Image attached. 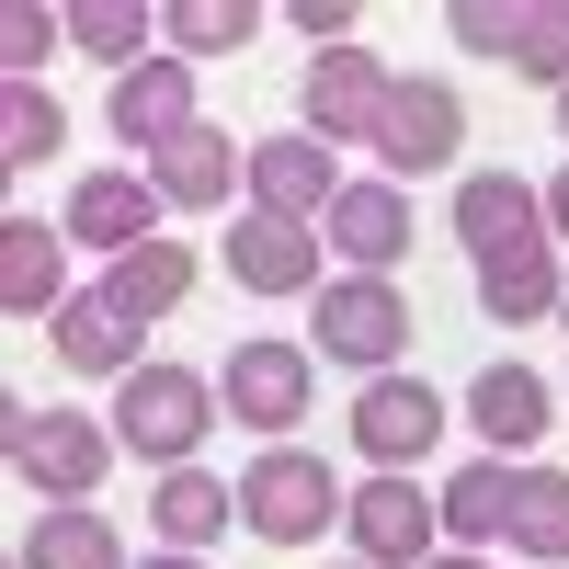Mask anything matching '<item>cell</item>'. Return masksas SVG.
<instances>
[{
	"label": "cell",
	"mask_w": 569,
	"mask_h": 569,
	"mask_svg": "<svg viewBox=\"0 0 569 569\" xmlns=\"http://www.w3.org/2000/svg\"><path fill=\"white\" fill-rule=\"evenodd\" d=\"M0 308H12V319H58V308H69V251H58V228H34V217L0 228Z\"/></svg>",
	"instance_id": "e0dca14e"
},
{
	"label": "cell",
	"mask_w": 569,
	"mask_h": 569,
	"mask_svg": "<svg viewBox=\"0 0 569 569\" xmlns=\"http://www.w3.org/2000/svg\"><path fill=\"white\" fill-rule=\"evenodd\" d=\"M479 284H490V319H547V308H569L558 251H512V262H490Z\"/></svg>",
	"instance_id": "4316f807"
},
{
	"label": "cell",
	"mask_w": 569,
	"mask_h": 569,
	"mask_svg": "<svg viewBox=\"0 0 569 569\" xmlns=\"http://www.w3.org/2000/svg\"><path fill=\"white\" fill-rule=\"evenodd\" d=\"M421 569H490V558L479 547H445V558H421Z\"/></svg>",
	"instance_id": "836d02e7"
},
{
	"label": "cell",
	"mask_w": 569,
	"mask_h": 569,
	"mask_svg": "<svg viewBox=\"0 0 569 569\" xmlns=\"http://www.w3.org/2000/svg\"><path fill=\"white\" fill-rule=\"evenodd\" d=\"M46 330H58V365L69 376H137V342H149V319H126L103 297H69Z\"/></svg>",
	"instance_id": "ac0fdd59"
},
{
	"label": "cell",
	"mask_w": 569,
	"mask_h": 569,
	"mask_svg": "<svg viewBox=\"0 0 569 569\" xmlns=\"http://www.w3.org/2000/svg\"><path fill=\"white\" fill-rule=\"evenodd\" d=\"M456 137H467V103H456L445 80H399V91H388V114H376L388 182H410V171H445V160H456Z\"/></svg>",
	"instance_id": "9c48e42d"
},
{
	"label": "cell",
	"mask_w": 569,
	"mask_h": 569,
	"mask_svg": "<svg viewBox=\"0 0 569 569\" xmlns=\"http://www.w3.org/2000/svg\"><path fill=\"white\" fill-rule=\"evenodd\" d=\"M297 34H319V58H330V46H353V12L342 0H297Z\"/></svg>",
	"instance_id": "1f68e13d"
},
{
	"label": "cell",
	"mask_w": 569,
	"mask_h": 569,
	"mask_svg": "<svg viewBox=\"0 0 569 569\" xmlns=\"http://www.w3.org/2000/svg\"><path fill=\"white\" fill-rule=\"evenodd\" d=\"M137 569H206V558H182V547H160V558H137Z\"/></svg>",
	"instance_id": "e575fe53"
},
{
	"label": "cell",
	"mask_w": 569,
	"mask_h": 569,
	"mask_svg": "<svg viewBox=\"0 0 569 569\" xmlns=\"http://www.w3.org/2000/svg\"><path fill=\"white\" fill-rule=\"evenodd\" d=\"M558 319H569V308H558Z\"/></svg>",
	"instance_id": "74e56055"
},
{
	"label": "cell",
	"mask_w": 569,
	"mask_h": 569,
	"mask_svg": "<svg viewBox=\"0 0 569 569\" xmlns=\"http://www.w3.org/2000/svg\"><path fill=\"white\" fill-rule=\"evenodd\" d=\"M149 182H160V206H182V217H217V206L251 182V160L228 149L217 126H194V137H171V149H160V171H149Z\"/></svg>",
	"instance_id": "2e32d148"
},
{
	"label": "cell",
	"mask_w": 569,
	"mask_h": 569,
	"mask_svg": "<svg viewBox=\"0 0 569 569\" xmlns=\"http://www.w3.org/2000/svg\"><path fill=\"white\" fill-rule=\"evenodd\" d=\"M525 80H547V91H569V0H536V23H525V58H512Z\"/></svg>",
	"instance_id": "4dcf8cb0"
},
{
	"label": "cell",
	"mask_w": 569,
	"mask_h": 569,
	"mask_svg": "<svg viewBox=\"0 0 569 569\" xmlns=\"http://www.w3.org/2000/svg\"><path fill=\"white\" fill-rule=\"evenodd\" d=\"M149 525H160V547L194 558V547H217L228 525H240V490H217L206 467H171V479L149 490Z\"/></svg>",
	"instance_id": "44dd1931"
},
{
	"label": "cell",
	"mask_w": 569,
	"mask_h": 569,
	"mask_svg": "<svg viewBox=\"0 0 569 569\" xmlns=\"http://www.w3.org/2000/svg\"><path fill=\"white\" fill-rule=\"evenodd\" d=\"M217 399L240 410L251 433L284 445V433L308 421V353H297V342H240V353H228V376H217Z\"/></svg>",
	"instance_id": "ba28073f"
},
{
	"label": "cell",
	"mask_w": 569,
	"mask_h": 569,
	"mask_svg": "<svg viewBox=\"0 0 569 569\" xmlns=\"http://www.w3.org/2000/svg\"><path fill=\"white\" fill-rule=\"evenodd\" d=\"M501 547H525L536 569H569V479H558V467H525V479H512Z\"/></svg>",
	"instance_id": "603a6c76"
},
{
	"label": "cell",
	"mask_w": 569,
	"mask_h": 569,
	"mask_svg": "<svg viewBox=\"0 0 569 569\" xmlns=\"http://www.w3.org/2000/svg\"><path fill=\"white\" fill-rule=\"evenodd\" d=\"M512 479H525V467H501V456L456 467V479H445V536H456V547H490L501 512H512Z\"/></svg>",
	"instance_id": "cb8c5ba5"
},
{
	"label": "cell",
	"mask_w": 569,
	"mask_h": 569,
	"mask_svg": "<svg viewBox=\"0 0 569 569\" xmlns=\"http://www.w3.org/2000/svg\"><path fill=\"white\" fill-rule=\"evenodd\" d=\"M353 569H365V558H353Z\"/></svg>",
	"instance_id": "8d00e7d4"
},
{
	"label": "cell",
	"mask_w": 569,
	"mask_h": 569,
	"mask_svg": "<svg viewBox=\"0 0 569 569\" xmlns=\"http://www.w3.org/2000/svg\"><path fill=\"white\" fill-rule=\"evenodd\" d=\"M558 126H569V91H558Z\"/></svg>",
	"instance_id": "d590c367"
},
{
	"label": "cell",
	"mask_w": 569,
	"mask_h": 569,
	"mask_svg": "<svg viewBox=\"0 0 569 569\" xmlns=\"http://www.w3.org/2000/svg\"><path fill=\"white\" fill-rule=\"evenodd\" d=\"M456 240H467L479 273L512 262V251H547V194H536L525 171H479V182L456 194Z\"/></svg>",
	"instance_id": "8992f818"
},
{
	"label": "cell",
	"mask_w": 569,
	"mask_h": 569,
	"mask_svg": "<svg viewBox=\"0 0 569 569\" xmlns=\"http://www.w3.org/2000/svg\"><path fill=\"white\" fill-rule=\"evenodd\" d=\"M58 137H69V114H58V91H46V80H12V91H0V160H12V171L58 160Z\"/></svg>",
	"instance_id": "d4e9b609"
},
{
	"label": "cell",
	"mask_w": 569,
	"mask_h": 569,
	"mask_svg": "<svg viewBox=\"0 0 569 569\" xmlns=\"http://www.w3.org/2000/svg\"><path fill=\"white\" fill-rule=\"evenodd\" d=\"M114 126L137 137V149H171V137H194V69H182V58H149V69H126L114 80Z\"/></svg>",
	"instance_id": "9a60e30c"
},
{
	"label": "cell",
	"mask_w": 569,
	"mask_h": 569,
	"mask_svg": "<svg viewBox=\"0 0 569 569\" xmlns=\"http://www.w3.org/2000/svg\"><path fill=\"white\" fill-rule=\"evenodd\" d=\"M388 69L365 58V46H330V58L308 69V137L330 149V137H376V114H388Z\"/></svg>",
	"instance_id": "7c38bea8"
},
{
	"label": "cell",
	"mask_w": 569,
	"mask_h": 569,
	"mask_svg": "<svg viewBox=\"0 0 569 569\" xmlns=\"http://www.w3.org/2000/svg\"><path fill=\"white\" fill-rule=\"evenodd\" d=\"M308 342H319L330 365H376V376H388V365L410 353V308H399V284H388V273H342V284H319V297H308Z\"/></svg>",
	"instance_id": "7a4b0ae2"
},
{
	"label": "cell",
	"mask_w": 569,
	"mask_h": 569,
	"mask_svg": "<svg viewBox=\"0 0 569 569\" xmlns=\"http://www.w3.org/2000/svg\"><path fill=\"white\" fill-rule=\"evenodd\" d=\"M12 569H137V558L114 547V525L91 501H69V512H34V525H23Z\"/></svg>",
	"instance_id": "ffe728a7"
},
{
	"label": "cell",
	"mask_w": 569,
	"mask_h": 569,
	"mask_svg": "<svg viewBox=\"0 0 569 569\" xmlns=\"http://www.w3.org/2000/svg\"><path fill=\"white\" fill-rule=\"evenodd\" d=\"M149 34H160V23L137 12V0H69V46H91V58H103L114 80H126V69H149V58H137Z\"/></svg>",
	"instance_id": "484cf974"
},
{
	"label": "cell",
	"mask_w": 569,
	"mask_h": 569,
	"mask_svg": "<svg viewBox=\"0 0 569 569\" xmlns=\"http://www.w3.org/2000/svg\"><path fill=\"white\" fill-rule=\"evenodd\" d=\"M251 0H182V12H160V34L182 46V58H228V46H251Z\"/></svg>",
	"instance_id": "83f0119b"
},
{
	"label": "cell",
	"mask_w": 569,
	"mask_h": 569,
	"mask_svg": "<svg viewBox=\"0 0 569 569\" xmlns=\"http://www.w3.org/2000/svg\"><path fill=\"white\" fill-rule=\"evenodd\" d=\"M46 46H69V12H46V0H12V12H0V58H12V80H34Z\"/></svg>",
	"instance_id": "f546056e"
},
{
	"label": "cell",
	"mask_w": 569,
	"mask_h": 569,
	"mask_svg": "<svg viewBox=\"0 0 569 569\" xmlns=\"http://www.w3.org/2000/svg\"><path fill=\"white\" fill-rule=\"evenodd\" d=\"M251 206L262 217H297V228H319L330 206H342V171H330V149H319L308 126H284V137L251 149Z\"/></svg>",
	"instance_id": "30bf717a"
},
{
	"label": "cell",
	"mask_w": 569,
	"mask_h": 569,
	"mask_svg": "<svg viewBox=\"0 0 569 569\" xmlns=\"http://www.w3.org/2000/svg\"><path fill=\"white\" fill-rule=\"evenodd\" d=\"M353 445L376 456V479H399V467H421L445 445V399L421 388V376H376V388L353 399Z\"/></svg>",
	"instance_id": "5b68a950"
},
{
	"label": "cell",
	"mask_w": 569,
	"mask_h": 569,
	"mask_svg": "<svg viewBox=\"0 0 569 569\" xmlns=\"http://www.w3.org/2000/svg\"><path fill=\"white\" fill-rule=\"evenodd\" d=\"M228 273H240L251 297H319V228L240 217V228H228Z\"/></svg>",
	"instance_id": "8fae6325"
},
{
	"label": "cell",
	"mask_w": 569,
	"mask_h": 569,
	"mask_svg": "<svg viewBox=\"0 0 569 569\" xmlns=\"http://www.w3.org/2000/svg\"><path fill=\"white\" fill-rule=\"evenodd\" d=\"M69 240H91V251H149L160 240V182H137V171H91L80 194H69Z\"/></svg>",
	"instance_id": "4fadbf2b"
},
{
	"label": "cell",
	"mask_w": 569,
	"mask_h": 569,
	"mask_svg": "<svg viewBox=\"0 0 569 569\" xmlns=\"http://www.w3.org/2000/svg\"><path fill=\"white\" fill-rule=\"evenodd\" d=\"M330 512H342V479H330L308 445H262V456L240 467V525H251L262 547H308Z\"/></svg>",
	"instance_id": "6da1fadb"
},
{
	"label": "cell",
	"mask_w": 569,
	"mask_h": 569,
	"mask_svg": "<svg viewBox=\"0 0 569 569\" xmlns=\"http://www.w3.org/2000/svg\"><path fill=\"white\" fill-rule=\"evenodd\" d=\"M103 467H114V433L103 421H80V410H12V479L46 490V501H80V490H103Z\"/></svg>",
	"instance_id": "277c9868"
},
{
	"label": "cell",
	"mask_w": 569,
	"mask_h": 569,
	"mask_svg": "<svg viewBox=\"0 0 569 569\" xmlns=\"http://www.w3.org/2000/svg\"><path fill=\"white\" fill-rule=\"evenodd\" d=\"M91 297L126 308V319H171L182 297H194V251H182V240H149V251L103 262V284H91Z\"/></svg>",
	"instance_id": "d6986e66"
},
{
	"label": "cell",
	"mask_w": 569,
	"mask_h": 569,
	"mask_svg": "<svg viewBox=\"0 0 569 569\" xmlns=\"http://www.w3.org/2000/svg\"><path fill=\"white\" fill-rule=\"evenodd\" d=\"M228 399L206 388L194 365H137L126 376V410H114V433H126V456H160V467H182L206 445V421H217Z\"/></svg>",
	"instance_id": "3957f363"
},
{
	"label": "cell",
	"mask_w": 569,
	"mask_h": 569,
	"mask_svg": "<svg viewBox=\"0 0 569 569\" xmlns=\"http://www.w3.org/2000/svg\"><path fill=\"white\" fill-rule=\"evenodd\" d=\"M525 23H536V0H456L445 12V34L467 58H525Z\"/></svg>",
	"instance_id": "f1b7e54d"
},
{
	"label": "cell",
	"mask_w": 569,
	"mask_h": 569,
	"mask_svg": "<svg viewBox=\"0 0 569 569\" xmlns=\"http://www.w3.org/2000/svg\"><path fill=\"white\" fill-rule=\"evenodd\" d=\"M342 525H353L365 569H421V558H433V536H445V501H421L410 479H365V490L342 501Z\"/></svg>",
	"instance_id": "52a82bcc"
},
{
	"label": "cell",
	"mask_w": 569,
	"mask_h": 569,
	"mask_svg": "<svg viewBox=\"0 0 569 569\" xmlns=\"http://www.w3.org/2000/svg\"><path fill=\"white\" fill-rule=\"evenodd\" d=\"M467 421H479V445H536L547 421H558V399H547L536 365H490L479 388H467Z\"/></svg>",
	"instance_id": "7402d4cb"
},
{
	"label": "cell",
	"mask_w": 569,
	"mask_h": 569,
	"mask_svg": "<svg viewBox=\"0 0 569 569\" xmlns=\"http://www.w3.org/2000/svg\"><path fill=\"white\" fill-rule=\"evenodd\" d=\"M547 240H569V171L547 182Z\"/></svg>",
	"instance_id": "d6a6232c"
},
{
	"label": "cell",
	"mask_w": 569,
	"mask_h": 569,
	"mask_svg": "<svg viewBox=\"0 0 569 569\" xmlns=\"http://www.w3.org/2000/svg\"><path fill=\"white\" fill-rule=\"evenodd\" d=\"M319 240L342 251L353 273H388L410 251V194H399V182H342V206L319 217Z\"/></svg>",
	"instance_id": "5bb4252c"
}]
</instances>
